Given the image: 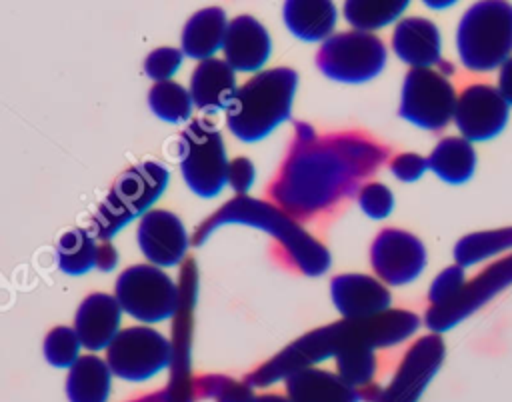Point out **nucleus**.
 Returning <instances> with one entry per match:
<instances>
[{
    "label": "nucleus",
    "mask_w": 512,
    "mask_h": 402,
    "mask_svg": "<svg viewBox=\"0 0 512 402\" xmlns=\"http://www.w3.org/2000/svg\"><path fill=\"white\" fill-rule=\"evenodd\" d=\"M386 160L388 150L364 134L318 136L308 124H298L270 194L292 218H312L356 194Z\"/></svg>",
    "instance_id": "f257e3e1"
},
{
    "label": "nucleus",
    "mask_w": 512,
    "mask_h": 402,
    "mask_svg": "<svg viewBox=\"0 0 512 402\" xmlns=\"http://www.w3.org/2000/svg\"><path fill=\"white\" fill-rule=\"evenodd\" d=\"M420 328V318L402 308H390L378 316L364 320H338L322 328L310 330L260 368H256L248 378V386H270L278 380H286L292 374L314 368L316 364L336 358L342 350L352 344H368L374 350L392 348L412 338Z\"/></svg>",
    "instance_id": "f03ea898"
},
{
    "label": "nucleus",
    "mask_w": 512,
    "mask_h": 402,
    "mask_svg": "<svg viewBox=\"0 0 512 402\" xmlns=\"http://www.w3.org/2000/svg\"><path fill=\"white\" fill-rule=\"evenodd\" d=\"M224 224H244L268 232L280 246L286 260L304 276H322L330 268V252L308 234L296 218L270 202L250 196H236L210 216L194 234V242H204L216 228Z\"/></svg>",
    "instance_id": "7ed1b4c3"
},
{
    "label": "nucleus",
    "mask_w": 512,
    "mask_h": 402,
    "mask_svg": "<svg viewBox=\"0 0 512 402\" xmlns=\"http://www.w3.org/2000/svg\"><path fill=\"white\" fill-rule=\"evenodd\" d=\"M298 74L278 66L254 74L238 86L226 110L228 130L242 142H258L290 118Z\"/></svg>",
    "instance_id": "20e7f679"
},
{
    "label": "nucleus",
    "mask_w": 512,
    "mask_h": 402,
    "mask_svg": "<svg viewBox=\"0 0 512 402\" xmlns=\"http://www.w3.org/2000/svg\"><path fill=\"white\" fill-rule=\"evenodd\" d=\"M456 54L470 72L500 70L512 58V4H472L456 26Z\"/></svg>",
    "instance_id": "39448f33"
},
{
    "label": "nucleus",
    "mask_w": 512,
    "mask_h": 402,
    "mask_svg": "<svg viewBox=\"0 0 512 402\" xmlns=\"http://www.w3.org/2000/svg\"><path fill=\"white\" fill-rule=\"evenodd\" d=\"M168 180L170 172L154 160L140 162L124 170L114 180L106 198L92 216L88 232L96 240L108 242L136 216H144L146 212H150V206L164 192Z\"/></svg>",
    "instance_id": "423d86ee"
},
{
    "label": "nucleus",
    "mask_w": 512,
    "mask_h": 402,
    "mask_svg": "<svg viewBox=\"0 0 512 402\" xmlns=\"http://www.w3.org/2000/svg\"><path fill=\"white\" fill-rule=\"evenodd\" d=\"M386 60L388 48L380 36L352 28L332 34L316 54L318 70L340 84H364L376 78Z\"/></svg>",
    "instance_id": "0eeeda50"
},
{
    "label": "nucleus",
    "mask_w": 512,
    "mask_h": 402,
    "mask_svg": "<svg viewBox=\"0 0 512 402\" xmlns=\"http://www.w3.org/2000/svg\"><path fill=\"white\" fill-rule=\"evenodd\" d=\"M230 160L218 128L208 120H192L180 134V172L200 198H214L228 184Z\"/></svg>",
    "instance_id": "6e6552de"
},
{
    "label": "nucleus",
    "mask_w": 512,
    "mask_h": 402,
    "mask_svg": "<svg viewBox=\"0 0 512 402\" xmlns=\"http://www.w3.org/2000/svg\"><path fill=\"white\" fill-rule=\"evenodd\" d=\"M114 298L122 312L144 324L168 320L180 306L178 286L162 268L152 264L122 270L114 286Z\"/></svg>",
    "instance_id": "1a4fd4ad"
},
{
    "label": "nucleus",
    "mask_w": 512,
    "mask_h": 402,
    "mask_svg": "<svg viewBox=\"0 0 512 402\" xmlns=\"http://www.w3.org/2000/svg\"><path fill=\"white\" fill-rule=\"evenodd\" d=\"M458 94L438 68H412L400 92V116L428 132H440L454 120Z\"/></svg>",
    "instance_id": "9d476101"
},
{
    "label": "nucleus",
    "mask_w": 512,
    "mask_h": 402,
    "mask_svg": "<svg viewBox=\"0 0 512 402\" xmlns=\"http://www.w3.org/2000/svg\"><path fill=\"white\" fill-rule=\"evenodd\" d=\"M446 346L440 334L430 332L412 342L396 372L384 388H368L362 400L368 402H418L444 362Z\"/></svg>",
    "instance_id": "9b49d317"
},
{
    "label": "nucleus",
    "mask_w": 512,
    "mask_h": 402,
    "mask_svg": "<svg viewBox=\"0 0 512 402\" xmlns=\"http://www.w3.org/2000/svg\"><path fill=\"white\" fill-rule=\"evenodd\" d=\"M174 358L172 344L158 330L148 326H130L116 334L106 348V364L110 372L128 382H142L166 366Z\"/></svg>",
    "instance_id": "f8f14e48"
},
{
    "label": "nucleus",
    "mask_w": 512,
    "mask_h": 402,
    "mask_svg": "<svg viewBox=\"0 0 512 402\" xmlns=\"http://www.w3.org/2000/svg\"><path fill=\"white\" fill-rule=\"evenodd\" d=\"M508 286H512V252L494 260L474 278H470L452 302L440 308H428L424 314V324L430 328V332L442 334L486 306Z\"/></svg>",
    "instance_id": "ddd939ff"
},
{
    "label": "nucleus",
    "mask_w": 512,
    "mask_h": 402,
    "mask_svg": "<svg viewBox=\"0 0 512 402\" xmlns=\"http://www.w3.org/2000/svg\"><path fill=\"white\" fill-rule=\"evenodd\" d=\"M370 266L386 286H406L424 272L426 246L412 232L384 228L372 240Z\"/></svg>",
    "instance_id": "4468645a"
},
{
    "label": "nucleus",
    "mask_w": 512,
    "mask_h": 402,
    "mask_svg": "<svg viewBox=\"0 0 512 402\" xmlns=\"http://www.w3.org/2000/svg\"><path fill=\"white\" fill-rule=\"evenodd\" d=\"M510 106L498 86L474 82L466 86L456 100L454 126L468 142H486L496 138L508 124Z\"/></svg>",
    "instance_id": "2eb2a0df"
},
{
    "label": "nucleus",
    "mask_w": 512,
    "mask_h": 402,
    "mask_svg": "<svg viewBox=\"0 0 512 402\" xmlns=\"http://www.w3.org/2000/svg\"><path fill=\"white\" fill-rule=\"evenodd\" d=\"M144 258L158 268L176 266L188 250V232L182 220L170 210H150L142 216L136 232Z\"/></svg>",
    "instance_id": "dca6fc26"
},
{
    "label": "nucleus",
    "mask_w": 512,
    "mask_h": 402,
    "mask_svg": "<svg viewBox=\"0 0 512 402\" xmlns=\"http://www.w3.org/2000/svg\"><path fill=\"white\" fill-rule=\"evenodd\" d=\"M330 298L344 320H364L390 310L392 294L384 282L368 274H338L330 282Z\"/></svg>",
    "instance_id": "f3484780"
},
{
    "label": "nucleus",
    "mask_w": 512,
    "mask_h": 402,
    "mask_svg": "<svg viewBox=\"0 0 512 402\" xmlns=\"http://www.w3.org/2000/svg\"><path fill=\"white\" fill-rule=\"evenodd\" d=\"M392 52L412 68H438L442 60V38L438 26L424 16H406L394 24Z\"/></svg>",
    "instance_id": "a211bd4d"
},
{
    "label": "nucleus",
    "mask_w": 512,
    "mask_h": 402,
    "mask_svg": "<svg viewBox=\"0 0 512 402\" xmlns=\"http://www.w3.org/2000/svg\"><path fill=\"white\" fill-rule=\"evenodd\" d=\"M224 60L236 72H258L270 58V34L254 16H238L228 24Z\"/></svg>",
    "instance_id": "6ab92c4d"
},
{
    "label": "nucleus",
    "mask_w": 512,
    "mask_h": 402,
    "mask_svg": "<svg viewBox=\"0 0 512 402\" xmlns=\"http://www.w3.org/2000/svg\"><path fill=\"white\" fill-rule=\"evenodd\" d=\"M120 318L122 308L116 298L104 292H94L78 306L72 328L86 350L98 352L108 348L120 332Z\"/></svg>",
    "instance_id": "aec40b11"
},
{
    "label": "nucleus",
    "mask_w": 512,
    "mask_h": 402,
    "mask_svg": "<svg viewBox=\"0 0 512 402\" xmlns=\"http://www.w3.org/2000/svg\"><path fill=\"white\" fill-rule=\"evenodd\" d=\"M236 90V72L220 58L202 60L190 76V98L206 114L226 112Z\"/></svg>",
    "instance_id": "412c9836"
},
{
    "label": "nucleus",
    "mask_w": 512,
    "mask_h": 402,
    "mask_svg": "<svg viewBox=\"0 0 512 402\" xmlns=\"http://www.w3.org/2000/svg\"><path fill=\"white\" fill-rule=\"evenodd\" d=\"M286 382L290 402H360L362 392L348 386L336 372L324 368H304Z\"/></svg>",
    "instance_id": "4be33fe9"
},
{
    "label": "nucleus",
    "mask_w": 512,
    "mask_h": 402,
    "mask_svg": "<svg viewBox=\"0 0 512 402\" xmlns=\"http://www.w3.org/2000/svg\"><path fill=\"white\" fill-rule=\"evenodd\" d=\"M282 18L298 40L324 42L334 34L338 10L326 0H290L282 8Z\"/></svg>",
    "instance_id": "5701e85b"
},
{
    "label": "nucleus",
    "mask_w": 512,
    "mask_h": 402,
    "mask_svg": "<svg viewBox=\"0 0 512 402\" xmlns=\"http://www.w3.org/2000/svg\"><path fill=\"white\" fill-rule=\"evenodd\" d=\"M228 18L222 8L210 6L198 10L182 30V54L194 60H208L224 46Z\"/></svg>",
    "instance_id": "b1692460"
},
{
    "label": "nucleus",
    "mask_w": 512,
    "mask_h": 402,
    "mask_svg": "<svg viewBox=\"0 0 512 402\" xmlns=\"http://www.w3.org/2000/svg\"><path fill=\"white\" fill-rule=\"evenodd\" d=\"M428 170H432L446 184H464L474 176L476 150L474 144L462 136L442 138L426 156Z\"/></svg>",
    "instance_id": "393cba45"
},
{
    "label": "nucleus",
    "mask_w": 512,
    "mask_h": 402,
    "mask_svg": "<svg viewBox=\"0 0 512 402\" xmlns=\"http://www.w3.org/2000/svg\"><path fill=\"white\" fill-rule=\"evenodd\" d=\"M112 372L100 356H80L66 376V396L70 402H108Z\"/></svg>",
    "instance_id": "a878e982"
},
{
    "label": "nucleus",
    "mask_w": 512,
    "mask_h": 402,
    "mask_svg": "<svg viewBox=\"0 0 512 402\" xmlns=\"http://www.w3.org/2000/svg\"><path fill=\"white\" fill-rule=\"evenodd\" d=\"M512 252V226L480 230L462 236L454 246V262L460 268H470L492 258H502Z\"/></svg>",
    "instance_id": "bb28decb"
},
{
    "label": "nucleus",
    "mask_w": 512,
    "mask_h": 402,
    "mask_svg": "<svg viewBox=\"0 0 512 402\" xmlns=\"http://www.w3.org/2000/svg\"><path fill=\"white\" fill-rule=\"evenodd\" d=\"M100 244L86 228H72L58 238L56 260L58 268L68 276H82L98 268Z\"/></svg>",
    "instance_id": "cd10ccee"
},
{
    "label": "nucleus",
    "mask_w": 512,
    "mask_h": 402,
    "mask_svg": "<svg viewBox=\"0 0 512 402\" xmlns=\"http://www.w3.org/2000/svg\"><path fill=\"white\" fill-rule=\"evenodd\" d=\"M406 8V0H348L342 14L352 30L374 34V30L400 22Z\"/></svg>",
    "instance_id": "c85d7f7f"
},
{
    "label": "nucleus",
    "mask_w": 512,
    "mask_h": 402,
    "mask_svg": "<svg viewBox=\"0 0 512 402\" xmlns=\"http://www.w3.org/2000/svg\"><path fill=\"white\" fill-rule=\"evenodd\" d=\"M376 370V350L368 344H352L336 356V374L360 392L372 388Z\"/></svg>",
    "instance_id": "c756f323"
},
{
    "label": "nucleus",
    "mask_w": 512,
    "mask_h": 402,
    "mask_svg": "<svg viewBox=\"0 0 512 402\" xmlns=\"http://www.w3.org/2000/svg\"><path fill=\"white\" fill-rule=\"evenodd\" d=\"M148 106L160 120L170 124H180L192 116L194 102L190 98V92L182 84L168 80V82H156L150 88Z\"/></svg>",
    "instance_id": "7c9ffc66"
},
{
    "label": "nucleus",
    "mask_w": 512,
    "mask_h": 402,
    "mask_svg": "<svg viewBox=\"0 0 512 402\" xmlns=\"http://www.w3.org/2000/svg\"><path fill=\"white\" fill-rule=\"evenodd\" d=\"M80 340L70 326H56L44 338V358L54 368H70L80 358Z\"/></svg>",
    "instance_id": "2f4dec72"
},
{
    "label": "nucleus",
    "mask_w": 512,
    "mask_h": 402,
    "mask_svg": "<svg viewBox=\"0 0 512 402\" xmlns=\"http://www.w3.org/2000/svg\"><path fill=\"white\" fill-rule=\"evenodd\" d=\"M356 200L360 210L372 220H384L394 210V194L382 182H366L356 192Z\"/></svg>",
    "instance_id": "473e14b6"
},
{
    "label": "nucleus",
    "mask_w": 512,
    "mask_h": 402,
    "mask_svg": "<svg viewBox=\"0 0 512 402\" xmlns=\"http://www.w3.org/2000/svg\"><path fill=\"white\" fill-rule=\"evenodd\" d=\"M466 282H468V278H466L464 268H460L456 264L438 272L428 288V302H430L428 308H440V306L452 302L458 296V292L464 288Z\"/></svg>",
    "instance_id": "72a5a7b5"
},
{
    "label": "nucleus",
    "mask_w": 512,
    "mask_h": 402,
    "mask_svg": "<svg viewBox=\"0 0 512 402\" xmlns=\"http://www.w3.org/2000/svg\"><path fill=\"white\" fill-rule=\"evenodd\" d=\"M182 50L172 46H162L152 50L144 60V72L154 82H168L182 64Z\"/></svg>",
    "instance_id": "f704fd0d"
},
{
    "label": "nucleus",
    "mask_w": 512,
    "mask_h": 402,
    "mask_svg": "<svg viewBox=\"0 0 512 402\" xmlns=\"http://www.w3.org/2000/svg\"><path fill=\"white\" fill-rule=\"evenodd\" d=\"M202 384L204 392L214 398V402H250L252 396V386L234 382L224 376H206L198 380Z\"/></svg>",
    "instance_id": "c9c22d12"
},
{
    "label": "nucleus",
    "mask_w": 512,
    "mask_h": 402,
    "mask_svg": "<svg viewBox=\"0 0 512 402\" xmlns=\"http://www.w3.org/2000/svg\"><path fill=\"white\" fill-rule=\"evenodd\" d=\"M390 168V174L396 178V180H402V182H416L420 180L426 170H428V160L420 154H414V152H404V154H398L390 160L388 164Z\"/></svg>",
    "instance_id": "e433bc0d"
},
{
    "label": "nucleus",
    "mask_w": 512,
    "mask_h": 402,
    "mask_svg": "<svg viewBox=\"0 0 512 402\" xmlns=\"http://www.w3.org/2000/svg\"><path fill=\"white\" fill-rule=\"evenodd\" d=\"M256 170L248 158H234L228 168V184L234 188L238 196H246V192L254 184Z\"/></svg>",
    "instance_id": "4c0bfd02"
},
{
    "label": "nucleus",
    "mask_w": 512,
    "mask_h": 402,
    "mask_svg": "<svg viewBox=\"0 0 512 402\" xmlns=\"http://www.w3.org/2000/svg\"><path fill=\"white\" fill-rule=\"evenodd\" d=\"M498 90L504 96V100L508 102V106H512V58L498 70Z\"/></svg>",
    "instance_id": "58836bf2"
},
{
    "label": "nucleus",
    "mask_w": 512,
    "mask_h": 402,
    "mask_svg": "<svg viewBox=\"0 0 512 402\" xmlns=\"http://www.w3.org/2000/svg\"><path fill=\"white\" fill-rule=\"evenodd\" d=\"M118 262V252L110 242L100 244V254H98V268L100 270H112Z\"/></svg>",
    "instance_id": "ea45409f"
},
{
    "label": "nucleus",
    "mask_w": 512,
    "mask_h": 402,
    "mask_svg": "<svg viewBox=\"0 0 512 402\" xmlns=\"http://www.w3.org/2000/svg\"><path fill=\"white\" fill-rule=\"evenodd\" d=\"M250 402H290V400L282 394H260V396H254Z\"/></svg>",
    "instance_id": "a19ab883"
},
{
    "label": "nucleus",
    "mask_w": 512,
    "mask_h": 402,
    "mask_svg": "<svg viewBox=\"0 0 512 402\" xmlns=\"http://www.w3.org/2000/svg\"><path fill=\"white\" fill-rule=\"evenodd\" d=\"M454 4H456V2H452V0H440V2H438V0H428V2H426V6H428V8H432V10L450 8V6H454Z\"/></svg>",
    "instance_id": "79ce46f5"
}]
</instances>
